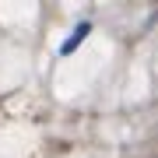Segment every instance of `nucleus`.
Returning a JSON list of instances; mask_svg holds the SVG:
<instances>
[{
	"mask_svg": "<svg viewBox=\"0 0 158 158\" xmlns=\"http://www.w3.org/2000/svg\"><path fill=\"white\" fill-rule=\"evenodd\" d=\"M85 35H88V25H81V28L74 32V35H70L67 42H63V53H74V49H77V46H81V39H85Z\"/></svg>",
	"mask_w": 158,
	"mask_h": 158,
	"instance_id": "1",
	"label": "nucleus"
}]
</instances>
